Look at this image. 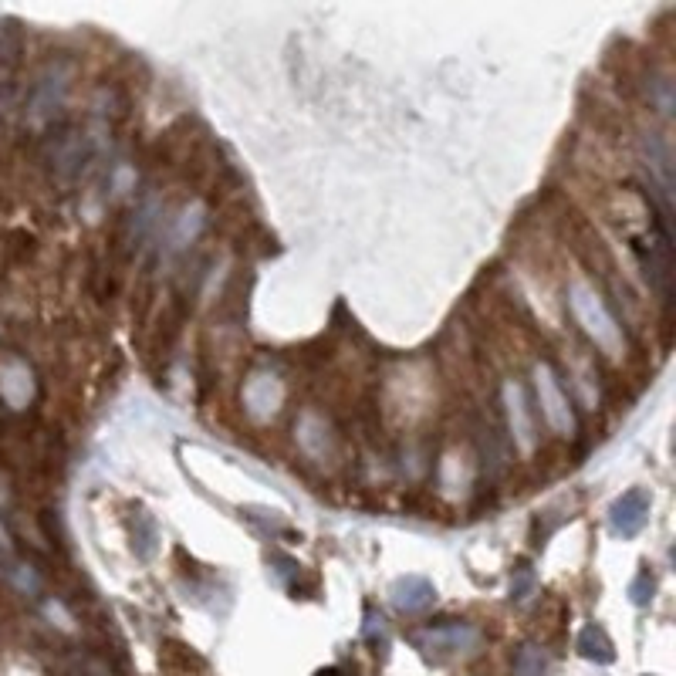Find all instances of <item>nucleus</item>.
I'll use <instances>...</instances> for the list:
<instances>
[{"label":"nucleus","instance_id":"1","mask_svg":"<svg viewBox=\"0 0 676 676\" xmlns=\"http://www.w3.org/2000/svg\"><path fill=\"white\" fill-rule=\"evenodd\" d=\"M568 305H572L575 322L585 328V335H589L602 352L622 355V349H626L622 328L616 325V318H612V311L606 308V301L595 295L589 284L575 281L572 288H568Z\"/></svg>","mask_w":676,"mask_h":676},{"label":"nucleus","instance_id":"2","mask_svg":"<svg viewBox=\"0 0 676 676\" xmlns=\"http://www.w3.org/2000/svg\"><path fill=\"white\" fill-rule=\"evenodd\" d=\"M484 636L470 622H440V626H426L413 633V646L420 649L426 660H453V656L477 653Z\"/></svg>","mask_w":676,"mask_h":676},{"label":"nucleus","instance_id":"3","mask_svg":"<svg viewBox=\"0 0 676 676\" xmlns=\"http://www.w3.org/2000/svg\"><path fill=\"white\" fill-rule=\"evenodd\" d=\"M639 153H643V166L649 169V190L660 207V220L666 224L673 213V149L660 132H646L639 139Z\"/></svg>","mask_w":676,"mask_h":676},{"label":"nucleus","instance_id":"4","mask_svg":"<svg viewBox=\"0 0 676 676\" xmlns=\"http://www.w3.org/2000/svg\"><path fill=\"white\" fill-rule=\"evenodd\" d=\"M68 78H71V71H68V65H61V61L58 65H48L38 78H34L31 95H28V122L44 126L48 119H55V112L68 99Z\"/></svg>","mask_w":676,"mask_h":676},{"label":"nucleus","instance_id":"5","mask_svg":"<svg viewBox=\"0 0 676 676\" xmlns=\"http://www.w3.org/2000/svg\"><path fill=\"white\" fill-rule=\"evenodd\" d=\"M636 257H639V268H643L646 281L660 291V298H670L673 257H670V234H666V224L649 230L646 237H636Z\"/></svg>","mask_w":676,"mask_h":676},{"label":"nucleus","instance_id":"6","mask_svg":"<svg viewBox=\"0 0 676 676\" xmlns=\"http://www.w3.org/2000/svg\"><path fill=\"white\" fill-rule=\"evenodd\" d=\"M649 511H653V497L646 487H629L626 494H619L609 507V528L619 538H636L646 528Z\"/></svg>","mask_w":676,"mask_h":676},{"label":"nucleus","instance_id":"7","mask_svg":"<svg viewBox=\"0 0 676 676\" xmlns=\"http://www.w3.org/2000/svg\"><path fill=\"white\" fill-rule=\"evenodd\" d=\"M535 386H538V403H541V413H545L548 426L555 433H575V416H572V406H568V399L562 393V386H558L555 372L548 366H538L535 369Z\"/></svg>","mask_w":676,"mask_h":676},{"label":"nucleus","instance_id":"8","mask_svg":"<svg viewBox=\"0 0 676 676\" xmlns=\"http://www.w3.org/2000/svg\"><path fill=\"white\" fill-rule=\"evenodd\" d=\"M504 406H507V420H511V433L518 440V447L524 453L535 450V423H531V409L528 399H524V386L521 382H507L504 386Z\"/></svg>","mask_w":676,"mask_h":676},{"label":"nucleus","instance_id":"9","mask_svg":"<svg viewBox=\"0 0 676 676\" xmlns=\"http://www.w3.org/2000/svg\"><path fill=\"white\" fill-rule=\"evenodd\" d=\"M389 595H393V606L399 612H406V616H413V612H426L433 602H437V589H433V582H426L423 575L399 578Z\"/></svg>","mask_w":676,"mask_h":676},{"label":"nucleus","instance_id":"10","mask_svg":"<svg viewBox=\"0 0 676 676\" xmlns=\"http://www.w3.org/2000/svg\"><path fill=\"white\" fill-rule=\"evenodd\" d=\"M575 649H578L582 660L599 663V666H609L612 660H616V646H612L609 633L602 626H595V622L582 626V633H578V639H575Z\"/></svg>","mask_w":676,"mask_h":676},{"label":"nucleus","instance_id":"11","mask_svg":"<svg viewBox=\"0 0 676 676\" xmlns=\"http://www.w3.org/2000/svg\"><path fill=\"white\" fill-rule=\"evenodd\" d=\"M88 153H92V146H88V139L82 136V132H68V136H61L55 142V149H51V159H55L58 173L71 176V173H78V169H82Z\"/></svg>","mask_w":676,"mask_h":676},{"label":"nucleus","instance_id":"12","mask_svg":"<svg viewBox=\"0 0 676 676\" xmlns=\"http://www.w3.org/2000/svg\"><path fill=\"white\" fill-rule=\"evenodd\" d=\"M514 676H551V656L535 643H524L514 656Z\"/></svg>","mask_w":676,"mask_h":676},{"label":"nucleus","instance_id":"13","mask_svg":"<svg viewBox=\"0 0 676 676\" xmlns=\"http://www.w3.org/2000/svg\"><path fill=\"white\" fill-rule=\"evenodd\" d=\"M535 595H538V575H535V568L521 562L511 575V602L514 606H528Z\"/></svg>","mask_w":676,"mask_h":676},{"label":"nucleus","instance_id":"14","mask_svg":"<svg viewBox=\"0 0 676 676\" xmlns=\"http://www.w3.org/2000/svg\"><path fill=\"white\" fill-rule=\"evenodd\" d=\"M653 595H656V578L649 568H643V572L633 578V585H629V599H633V606L646 609L649 602H653Z\"/></svg>","mask_w":676,"mask_h":676},{"label":"nucleus","instance_id":"15","mask_svg":"<svg viewBox=\"0 0 676 676\" xmlns=\"http://www.w3.org/2000/svg\"><path fill=\"white\" fill-rule=\"evenodd\" d=\"M200 224H203L200 210H193V213L186 210V213H183V220H180V227H176V230H173V237H169V247H173V251H180V247H186L193 237H197Z\"/></svg>","mask_w":676,"mask_h":676},{"label":"nucleus","instance_id":"16","mask_svg":"<svg viewBox=\"0 0 676 676\" xmlns=\"http://www.w3.org/2000/svg\"><path fill=\"white\" fill-rule=\"evenodd\" d=\"M362 636H366L369 643L376 646V653L389 646V626H386V619H382L376 609L366 612V626H362Z\"/></svg>","mask_w":676,"mask_h":676},{"label":"nucleus","instance_id":"17","mask_svg":"<svg viewBox=\"0 0 676 676\" xmlns=\"http://www.w3.org/2000/svg\"><path fill=\"white\" fill-rule=\"evenodd\" d=\"M136 551H139V558H153V551H156V524H153V518H136Z\"/></svg>","mask_w":676,"mask_h":676},{"label":"nucleus","instance_id":"18","mask_svg":"<svg viewBox=\"0 0 676 676\" xmlns=\"http://www.w3.org/2000/svg\"><path fill=\"white\" fill-rule=\"evenodd\" d=\"M315 676H345V673L338 670V666H325V670H318Z\"/></svg>","mask_w":676,"mask_h":676}]
</instances>
